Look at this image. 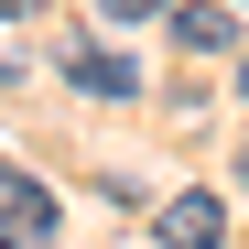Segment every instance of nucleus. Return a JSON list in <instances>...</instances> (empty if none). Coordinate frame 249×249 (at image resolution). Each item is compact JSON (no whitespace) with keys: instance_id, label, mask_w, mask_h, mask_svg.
I'll return each mask as SVG.
<instances>
[{"instance_id":"nucleus-2","label":"nucleus","mask_w":249,"mask_h":249,"mask_svg":"<svg viewBox=\"0 0 249 249\" xmlns=\"http://www.w3.org/2000/svg\"><path fill=\"white\" fill-rule=\"evenodd\" d=\"M217 238H228V206L206 195V184H195V195H174V206H162V249H217Z\"/></svg>"},{"instance_id":"nucleus-3","label":"nucleus","mask_w":249,"mask_h":249,"mask_svg":"<svg viewBox=\"0 0 249 249\" xmlns=\"http://www.w3.org/2000/svg\"><path fill=\"white\" fill-rule=\"evenodd\" d=\"M65 87H87V98H130L141 76H130V54H108V44H76V54H65Z\"/></svg>"},{"instance_id":"nucleus-5","label":"nucleus","mask_w":249,"mask_h":249,"mask_svg":"<svg viewBox=\"0 0 249 249\" xmlns=\"http://www.w3.org/2000/svg\"><path fill=\"white\" fill-rule=\"evenodd\" d=\"M162 0H98V22H152Z\"/></svg>"},{"instance_id":"nucleus-8","label":"nucleus","mask_w":249,"mask_h":249,"mask_svg":"<svg viewBox=\"0 0 249 249\" xmlns=\"http://www.w3.org/2000/svg\"><path fill=\"white\" fill-rule=\"evenodd\" d=\"M228 11H249V0H228Z\"/></svg>"},{"instance_id":"nucleus-6","label":"nucleus","mask_w":249,"mask_h":249,"mask_svg":"<svg viewBox=\"0 0 249 249\" xmlns=\"http://www.w3.org/2000/svg\"><path fill=\"white\" fill-rule=\"evenodd\" d=\"M33 11H44V0H0V22H33Z\"/></svg>"},{"instance_id":"nucleus-1","label":"nucleus","mask_w":249,"mask_h":249,"mask_svg":"<svg viewBox=\"0 0 249 249\" xmlns=\"http://www.w3.org/2000/svg\"><path fill=\"white\" fill-rule=\"evenodd\" d=\"M54 228H65L54 184H33L22 162H0V249H54Z\"/></svg>"},{"instance_id":"nucleus-4","label":"nucleus","mask_w":249,"mask_h":249,"mask_svg":"<svg viewBox=\"0 0 249 249\" xmlns=\"http://www.w3.org/2000/svg\"><path fill=\"white\" fill-rule=\"evenodd\" d=\"M174 44H184V54L238 44V11H228V0H184V11H174Z\"/></svg>"},{"instance_id":"nucleus-7","label":"nucleus","mask_w":249,"mask_h":249,"mask_svg":"<svg viewBox=\"0 0 249 249\" xmlns=\"http://www.w3.org/2000/svg\"><path fill=\"white\" fill-rule=\"evenodd\" d=\"M238 98H249V65H238Z\"/></svg>"}]
</instances>
